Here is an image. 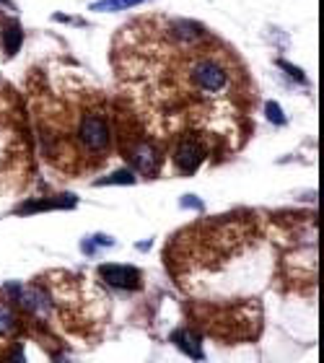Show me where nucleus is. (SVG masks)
I'll list each match as a JSON object with an SVG mask.
<instances>
[{
  "mask_svg": "<svg viewBox=\"0 0 324 363\" xmlns=\"http://www.w3.org/2000/svg\"><path fill=\"white\" fill-rule=\"evenodd\" d=\"M192 83H195L197 89L210 91V94H218V91L226 89L228 70L223 68L221 62H216V60L203 58L192 65Z\"/></svg>",
  "mask_w": 324,
  "mask_h": 363,
  "instance_id": "f257e3e1",
  "label": "nucleus"
},
{
  "mask_svg": "<svg viewBox=\"0 0 324 363\" xmlns=\"http://www.w3.org/2000/svg\"><path fill=\"white\" fill-rule=\"evenodd\" d=\"M80 143L89 148V151H104L109 146V128L104 117L99 115H83L78 128Z\"/></svg>",
  "mask_w": 324,
  "mask_h": 363,
  "instance_id": "f03ea898",
  "label": "nucleus"
},
{
  "mask_svg": "<svg viewBox=\"0 0 324 363\" xmlns=\"http://www.w3.org/2000/svg\"><path fill=\"white\" fill-rule=\"evenodd\" d=\"M101 280L119 291H133L140 288V270L133 265H101L99 267Z\"/></svg>",
  "mask_w": 324,
  "mask_h": 363,
  "instance_id": "7ed1b4c3",
  "label": "nucleus"
},
{
  "mask_svg": "<svg viewBox=\"0 0 324 363\" xmlns=\"http://www.w3.org/2000/svg\"><path fill=\"white\" fill-rule=\"evenodd\" d=\"M203 158H205L203 146L197 140H192V137H187V140L179 143L177 153H174V164H177V169L182 174H195L197 169H200V164H203Z\"/></svg>",
  "mask_w": 324,
  "mask_h": 363,
  "instance_id": "20e7f679",
  "label": "nucleus"
},
{
  "mask_svg": "<svg viewBox=\"0 0 324 363\" xmlns=\"http://www.w3.org/2000/svg\"><path fill=\"white\" fill-rule=\"evenodd\" d=\"M8 291L16 296L21 304L29 309V312H34V314H47L49 306H52V301H49V294H44V291H42V288H37V285L24 288V285L10 283Z\"/></svg>",
  "mask_w": 324,
  "mask_h": 363,
  "instance_id": "39448f33",
  "label": "nucleus"
},
{
  "mask_svg": "<svg viewBox=\"0 0 324 363\" xmlns=\"http://www.w3.org/2000/svg\"><path fill=\"white\" fill-rule=\"evenodd\" d=\"M130 164L135 167V171L140 174H156L161 156H158V148L153 143H138V146L130 151Z\"/></svg>",
  "mask_w": 324,
  "mask_h": 363,
  "instance_id": "423d86ee",
  "label": "nucleus"
},
{
  "mask_svg": "<svg viewBox=\"0 0 324 363\" xmlns=\"http://www.w3.org/2000/svg\"><path fill=\"white\" fill-rule=\"evenodd\" d=\"M76 195H60V197H47V200H26L16 208L19 216L26 213H40V210H62V208H76Z\"/></svg>",
  "mask_w": 324,
  "mask_h": 363,
  "instance_id": "0eeeda50",
  "label": "nucleus"
},
{
  "mask_svg": "<svg viewBox=\"0 0 324 363\" xmlns=\"http://www.w3.org/2000/svg\"><path fill=\"white\" fill-rule=\"evenodd\" d=\"M171 343L177 345L182 353L189 355V358L203 361V345H200V337H197L195 332H189V330H177V332H171Z\"/></svg>",
  "mask_w": 324,
  "mask_h": 363,
  "instance_id": "6e6552de",
  "label": "nucleus"
},
{
  "mask_svg": "<svg viewBox=\"0 0 324 363\" xmlns=\"http://www.w3.org/2000/svg\"><path fill=\"white\" fill-rule=\"evenodd\" d=\"M21 42H24V31L16 21H6V26H3V47H6V55L13 58L16 52L21 49Z\"/></svg>",
  "mask_w": 324,
  "mask_h": 363,
  "instance_id": "1a4fd4ad",
  "label": "nucleus"
},
{
  "mask_svg": "<svg viewBox=\"0 0 324 363\" xmlns=\"http://www.w3.org/2000/svg\"><path fill=\"white\" fill-rule=\"evenodd\" d=\"M171 31H174V37H179V40L185 42H195L203 37V26L195 24V21H174Z\"/></svg>",
  "mask_w": 324,
  "mask_h": 363,
  "instance_id": "9d476101",
  "label": "nucleus"
},
{
  "mask_svg": "<svg viewBox=\"0 0 324 363\" xmlns=\"http://www.w3.org/2000/svg\"><path fill=\"white\" fill-rule=\"evenodd\" d=\"M104 246H114V239L107 234H94L80 242V252L83 255H96L99 249H104Z\"/></svg>",
  "mask_w": 324,
  "mask_h": 363,
  "instance_id": "9b49d317",
  "label": "nucleus"
},
{
  "mask_svg": "<svg viewBox=\"0 0 324 363\" xmlns=\"http://www.w3.org/2000/svg\"><path fill=\"white\" fill-rule=\"evenodd\" d=\"M146 0H96L91 10H99V13H109V10H128L133 6H140Z\"/></svg>",
  "mask_w": 324,
  "mask_h": 363,
  "instance_id": "f8f14e48",
  "label": "nucleus"
},
{
  "mask_svg": "<svg viewBox=\"0 0 324 363\" xmlns=\"http://www.w3.org/2000/svg\"><path fill=\"white\" fill-rule=\"evenodd\" d=\"M96 187H107V185H135V174L130 169H119V171H112L107 177H101L94 182Z\"/></svg>",
  "mask_w": 324,
  "mask_h": 363,
  "instance_id": "ddd939ff",
  "label": "nucleus"
},
{
  "mask_svg": "<svg viewBox=\"0 0 324 363\" xmlns=\"http://www.w3.org/2000/svg\"><path fill=\"white\" fill-rule=\"evenodd\" d=\"M265 115L273 125H285V115H283V107L275 104V101H267L265 104Z\"/></svg>",
  "mask_w": 324,
  "mask_h": 363,
  "instance_id": "4468645a",
  "label": "nucleus"
},
{
  "mask_svg": "<svg viewBox=\"0 0 324 363\" xmlns=\"http://www.w3.org/2000/svg\"><path fill=\"white\" fill-rule=\"evenodd\" d=\"M278 68L280 70H285V73H288V78H293V81H298V83H309V81H306V76H304V70L301 68H296V65H291V62H288V60H278Z\"/></svg>",
  "mask_w": 324,
  "mask_h": 363,
  "instance_id": "2eb2a0df",
  "label": "nucleus"
},
{
  "mask_svg": "<svg viewBox=\"0 0 324 363\" xmlns=\"http://www.w3.org/2000/svg\"><path fill=\"white\" fill-rule=\"evenodd\" d=\"M16 330V319L10 314V309L6 304H0V332H13Z\"/></svg>",
  "mask_w": 324,
  "mask_h": 363,
  "instance_id": "dca6fc26",
  "label": "nucleus"
},
{
  "mask_svg": "<svg viewBox=\"0 0 324 363\" xmlns=\"http://www.w3.org/2000/svg\"><path fill=\"white\" fill-rule=\"evenodd\" d=\"M182 205L185 208H197V210H203V203L197 200L195 195H185V200H182Z\"/></svg>",
  "mask_w": 324,
  "mask_h": 363,
  "instance_id": "f3484780",
  "label": "nucleus"
},
{
  "mask_svg": "<svg viewBox=\"0 0 324 363\" xmlns=\"http://www.w3.org/2000/svg\"><path fill=\"white\" fill-rule=\"evenodd\" d=\"M0 8H8V10H16V6L10 0H0Z\"/></svg>",
  "mask_w": 324,
  "mask_h": 363,
  "instance_id": "a211bd4d",
  "label": "nucleus"
}]
</instances>
